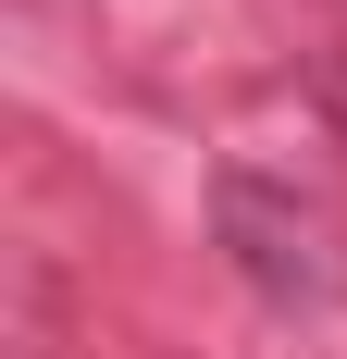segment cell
<instances>
[{"instance_id": "obj_1", "label": "cell", "mask_w": 347, "mask_h": 359, "mask_svg": "<svg viewBox=\"0 0 347 359\" xmlns=\"http://www.w3.org/2000/svg\"><path fill=\"white\" fill-rule=\"evenodd\" d=\"M223 223H236V260L261 273L273 297H322V260H310V223H273L261 186H223Z\"/></svg>"}]
</instances>
